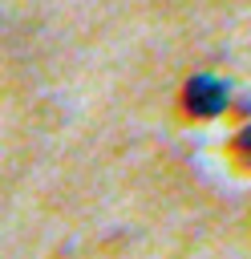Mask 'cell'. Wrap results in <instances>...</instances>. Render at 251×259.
Segmentation results:
<instances>
[{
	"label": "cell",
	"mask_w": 251,
	"mask_h": 259,
	"mask_svg": "<svg viewBox=\"0 0 251 259\" xmlns=\"http://www.w3.org/2000/svg\"><path fill=\"white\" fill-rule=\"evenodd\" d=\"M227 97H231L227 81H219V77H211V73H198V77L186 85V101H190L194 113H219V109L227 105Z\"/></svg>",
	"instance_id": "6da1fadb"
},
{
	"label": "cell",
	"mask_w": 251,
	"mask_h": 259,
	"mask_svg": "<svg viewBox=\"0 0 251 259\" xmlns=\"http://www.w3.org/2000/svg\"><path fill=\"white\" fill-rule=\"evenodd\" d=\"M243 142H247V146H251V130H247V134H243Z\"/></svg>",
	"instance_id": "7a4b0ae2"
}]
</instances>
